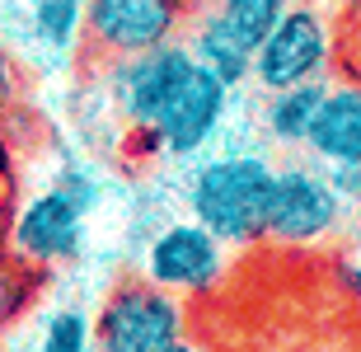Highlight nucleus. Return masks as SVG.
<instances>
[{"label": "nucleus", "mask_w": 361, "mask_h": 352, "mask_svg": "<svg viewBox=\"0 0 361 352\" xmlns=\"http://www.w3.org/2000/svg\"><path fill=\"white\" fill-rule=\"evenodd\" d=\"M277 164L258 150H221L188 174V217L230 249L268 240V202Z\"/></svg>", "instance_id": "f257e3e1"}, {"label": "nucleus", "mask_w": 361, "mask_h": 352, "mask_svg": "<svg viewBox=\"0 0 361 352\" xmlns=\"http://www.w3.org/2000/svg\"><path fill=\"white\" fill-rule=\"evenodd\" d=\"M94 178L80 169H66V178H56L52 188L33 193L10 221V249L14 258H24L28 268L52 272L71 258H80L85 249V221L94 212Z\"/></svg>", "instance_id": "f03ea898"}, {"label": "nucleus", "mask_w": 361, "mask_h": 352, "mask_svg": "<svg viewBox=\"0 0 361 352\" xmlns=\"http://www.w3.org/2000/svg\"><path fill=\"white\" fill-rule=\"evenodd\" d=\"M338 56V28L329 5L319 0H291L286 14L263 33L254 52V85L263 95L291 90V85L329 80Z\"/></svg>", "instance_id": "7ed1b4c3"}, {"label": "nucleus", "mask_w": 361, "mask_h": 352, "mask_svg": "<svg viewBox=\"0 0 361 352\" xmlns=\"http://www.w3.org/2000/svg\"><path fill=\"white\" fill-rule=\"evenodd\" d=\"M188 334L183 296L141 277H127L104 296L94 315V348L99 352H164Z\"/></svg>", "instance_id": "20e7f679"}, {"label": "nucleus", "mask_w": 361, "mask_h": 352, "mask_svg": "<svg viewBox=\"0 0 361 352\" xmlns=\"http://www.w3.org/2000/svg\"><path fill=\"white\" fill-rule=\"evenodd\" d=\"M197 71V56L188 42H160V47H146V52H132V56H113L108 61V99L118 118L127 122V132L150 141L160 113L174 104V95L183 90V80Z\"/></svg>", "instance_id": "39448f33"}, {"label": "nucleus", "mask_w": 361, "mask_h": 352, "mask_svg": "<svg viewBox=\"0 0 361 352\" xmlns=\"http://www.w3.org/2000/svg\"><path fill=\"white\" fill-rule=\"evenodd\" d=\"M348 202L334 188V178L319 160H286L277 164L272 178V202H268V240L286 249L334 240L348 221Z\"/></svg>", "instance_id": "423d86ee"}, {"label": "nucleus", "mask_w": 361, "mask_h": 352, "mask_svg": "<svg viewBox=\"0 0 361 352\" xmlns=\"http://www.w3.org/2000/svg\"><path fill=\"white\" fill-rule=\"evenodd\" d=\"M230 272V244L202 221H169L146 244V277L174 296H207Z\"/></svg>", "instance_id": "0eeeda50"}, {"label": "nucleus", "mask_w": 361, "mask_h": 352, "mask_svg": "<svg viewBox=\"0 0 361 352\" xmlns=\"http://www.w3.org/2000/svg\"><path fill=\"white\" fill-rule=\"evenodd\" d=\"M230 90L226 80H216L212 71L197 61V71L183 80V90L174 95V104L160 113L155 132H150L146 146L155 155H169V160H192L202 150L212 146L221 127H226V113H230Z\"/></svg>", "instance_id": "6e6552de"}, {"label": "nucleus", "mask_w": 361, "mask_h": 352, "mask_svg": "<svg viewBox=\"0 0 361 352\" xmlns=\"http://www.w3.org/2000/svg\"><path fill=\"white\" fill-rule=\"evenodd\" d=\"M183 24V0H90L85 38L94 56H132L160 42H174Z\"/></svg>", "instance_id": "1a4fd4ad"}, {"label": "nucleus", "mask_w": 361, "mask_h": 352, "mask_svg": "<svg viewBox=\"0 0 361 352\" xmlns=\"http://www.w3.org/2000/svg\"><path fill=\"white\" fill-rule=\"evenodd\" d=\"M305 150L324 169H361V80H329Z\"/></svg>", "instance_id": "9d476101"}, {"label": "nucleus", "mask_w": 361, "mask_h": 352, "mask_svg": "<svg viewBox=\"0 0 361 352\" xmlns=\"http://www.w3.org/2000/svg\"><path fill=\"white\" fill-rule=\"evenodd\" d=\"M188 47H192V56L212 71L216 80H226L230 90H240V85L254 80V52L258 47L244 38L230 19H221L212 5L192 19V28H188Z\"/></svg>", "instance_id": "9b49d317"}, {"label": "nucleus", "mask_w": 361, "mask_h": 352, "mask_svg": "<svg viewBox=\"0 0 361 352\" xmlns=\"http://www.w3.org/2000/svg\"><path fill=\"white\" fill-rule=\"evenodd\" d=\"M324 95H329V80L291 85V90H272V95H263V109H258L263 136H268L272 146H281V150H305Z\"/></svg>", "instance_id": "f8f14e48"}, {"label": "nucleus", "mask_w": 361, "mask_h": 352, "mask_svg": "<svg viewBox=\"0 0 361 352\" xmlns=\"http://www.w3.org/2000/svg\"><path fill=\"white\" fill-rule=\"evenodd\" d=\"M85 14L90 0H28V28L56 56L85 42Z\"/></svg>", "instance_id": "ddd939ff"}, {"label": "nucleus", "mask_w": 361, "mask_h": 352, "mask_svg": "<svg viewBox=\"0 0 361 352\" xmlns=\"http://www.w3.org/2000/svg\"><path fill=\"white\" fill-rule=\"evenodd\" d=\"M38 282H42L38 268H28L24 258H14L10 249H0V334L10 324H19L24 310L38 301Z\"/></svg>", "instance_id": "4468645a"}, {"label": "nucleus", "mask_w": 361, "mask_h": 352, "mask_svg": "<svg viewBox=\"0 0 361 352\" xmlns=\"http://www.w3.org/2000/svg\"><path fill=\"white\" fill-rule=\"evenodd\" d=\"M33 352H94V320L85 310H75V305L52 310Z\"/></svg>", "instance_id": "2eb2a0df"}, {"label": "nucleus", "mask_w": 361, "mask_h": 352, "mask_svg": "<svg viewBox=\"0 0 361 352\" xmlns=\"http://www.w3.org/2000/svg\"><path fill=\"white\" fill-rule=\"evenodd\" d=\"M286 5H291V0H212V10L221 14V19H230L254 47L263 42V33L277 24L281 14H286Z\"/></svg>", "instance_id": "dca6fc26"}, {"label": "nucleus", "mask_w": 361, "mask_h": 352, "mask_svg": "<svg viewBox=\"0 0 361 352\" xmlns=\"http://www.w3.org/2000/svg\"><path fill=\"white\" fill-rule=\"evenodd\" d=\"M343 282H348V291L361 301V244L348 254V263H343Z\"/></svg>", "instance_id": "f3484780"}, {"label": "nucleus", "mask_w": 361, "mask_h": 352, "mask_svg": "<svg viewBox=\"0 0 361 352\" xmlns=\"http://www.w3.org/2000/svg\"><path fill=\"white\" fill-rule=\"evenodd\" d=\"M10 85H14V66H10V56L0 52V104L10 99Z\"/></svg>", "instance_id": "a211bd4d"}, {"label": "nucleus", "mask_w": 361, "mask_h": 352, "mask_svg": "<svg viewBox=\"0 0 361 352\" xmlns=\"http://www.w3.org/2000/svg\"><path fill=\"white\" fill-rule=\"evenodd\" d=\"M164 352H216V348H212V343H202V339H188V334H183V339H178L174 348H164Z\"/></svg>", "instance_id": "6ab92c4d"}, {"label": "nucleus", "mask_w": 361, "mask_h": 352, "mask_svg": "<svg viewBox=\"0 0 361 352\" xmlns=\"http://www.w3.org/2000/svg\"><path fill=\"white\" fill-rule=\"evenodd\" d=\"M319 5H329V10H357L361 0H319Z\"/></svg>", "instance_id": "aec40b11"}]
</instances>
